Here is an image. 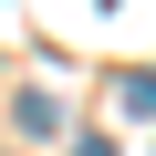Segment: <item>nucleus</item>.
Returning a JSON list of instances; mask_svg holds the SVG:
<instances>
[{
    "mask_svg": "<svg viewBox=\"0 0 156 156\" xmlns=\"http://www.w3.org/2000/svg\"><path fill=\"white\" fill-rule=\"evenodd\" d=\"M125 104H135V115H156V73H125Z\"/></svg>",
    "mask_w": 156,
    "mask_h": 156,
    "instance_id": "f257e3e1",
    "label": "nucleus"
}]
</instances>
